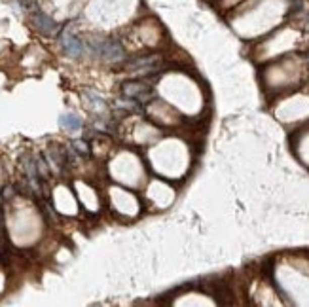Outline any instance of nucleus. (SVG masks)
Masks as SVG:
<instances>
[{"instance_id": "1", "label": "nucleus", "mask_w": 309, "mask_h": 307, "mask_svg": "<svg viewBox=\"0 0 309 307\" xmlns=\"http://www.w3.org/2000/svg\"><path fill=\"white\" fill-rule=\"evenodd\" d=\"M89 51H91L95 57H100L105 61H112V63H118V61H124L125 59V51L122 44L118 40L107 38V40H89Z\"/></svg>"}, {"instance_id": "2", "label": "nucleus", "mask_w": 309, "mask_h": 307, "mask_svg": "<svg viewBox=\"0 0 309 307\" xmlns=\"http://www.w3.org/2000/svg\"><path fill=\"white\" fill-rule=\"evenodd\" d=\"M122 93L137 102H146L152 97V87L144 84V82H127L122 87Z\"/></svg>"}, {"instance_id": "3", "label": "nucleus", "mask_w": 309, "mask_h": 307, "mask_svg": "<svg viewBox=\"0 0 309 307\" xmlns=\"http://www.w3.org/2000/svg\"><path fill=\"white\" fill-rule=\"evenodd\" d=\"M32 25H34V29H36L40 34H44V36H52V34H55V32L59 31V25L55 23L49 16L42 14V12H34V14H32Z\"/></svg>"}, {"instance_id": "4", "label": "nucleus", "mask_w": 309, "mask_h": 307, "mask_svg": "<svg viewBox=\"0 0 309 307\" xmlns=\"http://www.w3.org/2000/svg\"><path fill=\"white\" fill-rule=\"evenodd\" d=\"M61 46H63V49H65V53L70 57H82L85 51L84 42L78 38V36H74L72 32H65V34H63Z\"/></svg>"}, {"instance_id": "5", "label": "nucleus", "mask_w": 309, "mask_h": 307, "mask_svg": "<svg viewBox=\"0 0 309 307\" xmlns=\"http://www.w3.org/2000/svg\"><path fill=\"white\" fill-rule=\"evenodd\" d=\"M160 65H162L160 57L146 55V57H139V59H133L131 63L127 65V69H129V71H133V72H139V71L152 72V71H156Z\"/></svg>"}, {"instance_id": "6", "label": "nucleus", "mask_w": 309, "mask_h": 307, "mask_svg": "<svg viewBox=\"0 0 309 307\" xmlns=\"http://www.w3.org/2000/svg\"><path fill=\"white\" fill-rule=\"evenodd\" d=\"M47 163H49V167L57 169V171H61L65 163H67V156L63 154V150L57 144H49V148H47Z\"/></svg>"}, {"instance_id": "7", "label": "nucleus", "mask_w": 309, "mask_h": 307, "mask_svg": "<svg viewBox=\"0 0 309 307\" xmlns=\"http://www.w3.org/2000/svg\"><path fill=\"white\" fill-rule=\"evenodd\" d=\"M292 21L296 23V27H300L301 31L309 32V10H303V8L294 10Z\"/></svg>"}, {"instance_id": "8", "label": "nucleus", "mask_w": 309, "mask_h": 307, "mask_svg": "<svg viewBox=\"0 0 309 307\" xmlns=\"http://www.w3.org/2000/svg\"><path fill=\"white\" fill-rule=\"evenodd\" d=\"M59 124L61 127H65L67 131H76L82 127V119L78 118L76 114H63L61 118H59Z\"/></svg>"}, {"instance_id": "9", "label": "nucleus", "mask_w": 309, "mask_h": 307, "mask_svg": "<svg viewBox=\"0 0 309 307\" xmlns=\"http://www.w3.org/2000/svg\"><path fill=\"white\" fill-rule=\"evenodd\" d=\"M34 161H36V169H38L40 178L47 180V178H49V165H47V161L42 158V156H40V158H36Z\"/></svg>"}, {"instance_id": "10", "label": "nucleus", "mask_w": 309, "mask_h": 307, "mask_svg": "<svg viewBox=\"0 0 309 307\" xmlns=\"http://www.w3.org/2000/svg\"><path fill=\"white\" fill-rule=\"evenodd\" d=\"M72 150H74L76 154H80V156H84V158L89 156V146H87V142L85 141H74L72 142Z\"/></svg>"}, {"instance_id": "11", "label": "nucleus", "mask_w": 309, "mask_h": 307, "mask_svg": "<svg viewBox=\"0 0 309 307\" xmlns=\"http://www.w3.org/2000/svg\"><path fill=\"white\" fill-rule=\"evenodd\" d=\"M305 59H307V65H309V53H307V55H305Z\"/></svg>"}]
</instances>
